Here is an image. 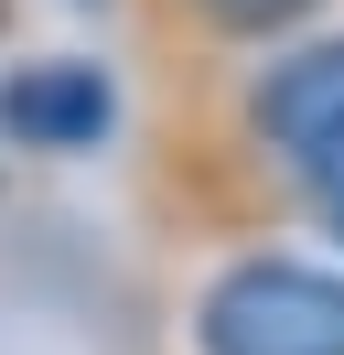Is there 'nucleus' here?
I'll return each mask as SVG.
<instances>
[{"mask_svg": "<svg viewBox=\"0 0 344 355\" xmlns=\"http://www.w3.org/2000/svg\"><path fill=\"white\" fill-rule=\"evenodd\" d=\"M119 130V87L86 54H43V65L0 76V140L11 151H97Z\"/></svg>", "mask_w": 344, "mask_h": 355, "instance_id": "f03ea898", "label": "nucleus"}, {"mask_svg": "<svg viewBox=\"0 0 344 355\" xmlns=\"http://www.w3.org/2000/svg\"><path fill=\"white\" fill-rule=\"evenodd\" d=\"M215 33H291L301 11H322V0H194Z\"/></svg>", "mask_w": 344, "mask_h": 355, "instance_id": "20e7f679", "label": "nucleus"}, {"mask_svg": "<svg viewBox=\"0 0 344 355\" xmlns=\"http://www.w3.org/2000/svg\"><path fill=\"white\" fill-rule=\"evenodd\" d=\"M248 130L269 140L280 162H301V173L344 162V44L280 54V65L258 76V97H248Z\"/></svg>", "mask_w": 344, "mask_h": 355, "instance_id": "7ed1b4c3", "label": "nucleus"}, {"mask_svg": "<svg viewBox=\"0 0 344 355\" xmlns=\"http://www.w3.org/2000/svg\"><path fill=\"white\" fill-rule=\"evenodd\" d=\"M205 355H344V269L322 259H226L194 302Z\"/></svg>", "mask_w": 344, "mask_h": 355, "instance_id": "f257e3e1", "label": "nucleus"}, {"mask_svg": "<svg viewBox=\"0 0 344 355\" xmlns=\"http://www.w3.org/2000/svg\"><path fill=\"white\" fill-rule=\"evenodd\" d=\"M301 183H312V205H322V226H334V237H344V162H322V173H301Z\"/></svg>", "mask_w": 344, "mask_h": 355, "instance_id": "39448f33", "label": "nucleus"}]
</instances>
